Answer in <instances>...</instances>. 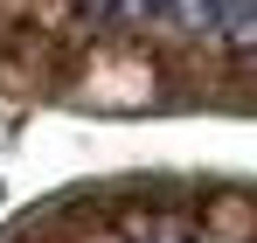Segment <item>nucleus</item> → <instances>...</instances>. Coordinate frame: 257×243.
Returning a JSON list of instances; mask_svg holds the SVG:
<instances>
[{
	"label": "nucleus",
	"instance_id": "nucleus-1",
	"mask_svg": "<svg viewBox=\"0 0 257 243\" xmlns=\"http://www.w3.org/2000/svg\"><path fill=\"white\" fill-rule=\"evenodd\" d=\"M90 14H111V21H153L167 14V0H84Z\"/></svg>",
	"mask_w": 257,
	"mask_h": 243
}]
</instances>
